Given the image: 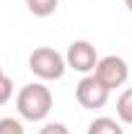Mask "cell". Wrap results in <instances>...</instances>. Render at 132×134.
Here are the masks:
<instances>
[{
	"mask_svg": "<svg viewBox=\"0 0 132 134\" xmlns=\"http://www.w3.org/2000/svg\"><path fill=\"white\" fill-rule=\"evenodd\" d=\"M52 90L44 83H29L18 90L16 111L23 121H44L52 111Z\"/></svg>",
	"mask_w": 132,
	"mask_h": 134,
	"instance_id": "6da1fadb",
	"label": "cell"
},
{
	"mask_svg": "<svg viewBox=\"0 0 132 134\" xmlns=\"http://www.w3.org/2000/svg\"><path fill=\"white\" fill-rule=\"evenodd\" d=\"M29 70L39 80H60L67 70L65 54H60L57 49L52 47H36V49L29 54Z\"/></svg>",
	"mask_w": 132,
	"mask_h": 134,
	"instance_id": "7a4b0ae2",
	"label": "cell"
},
{
	"mask_svg": "<svg viewBox=\"0 0 132 134\" xmlns=\"http://www.w3.org/2000/svg\"><path fill=\"white\" fill-rule=\"evenodd\" d=\"M109 88L101 83L96 75H83L80 83L75 85V98L80 103L83 108H88V111H99L104 108L106 103H109Z\"/></svg>",
	"mask_w": 132,
	"mask_h": 134,
	"instance_id": "3957f363",
	"label": "cell"
},
{
	"mask_svg": "<svg viewBox=\"0 0 132 134\" xmlns=\"http://www.w3.org/2000/svg\"><path fill=\"white\" fill-rule=\"evenodd\" d=\"M99 54H96V47L85 39H78L73 41L65 52V62H67V70H75L80 75H93V70L99 65Z\"/></svg>",
	"mask_w": 132,
	"mask_h": 134,
	"instance_id": "277c9868",
	"label": "cell"
},
{
	"mask_svg": "<svg viewBox=\"0 0 132 134\" xmlns=\"http://www.w3.org/2000/svg\"><path fill=\"white\" fill-rule=\"evenodd\" d=\"M93 75H96L109 90H116V88H122V85L127 83V77H130V67H127V62H124L122 57H116V54H106V57H101V59H99Z\"/></svg>",
	"mask_w": 132,
	"mask_h": 134,
	"instance_id": "5b68a950",
	"label": "cell"
},
{
	"mask_svg": "<svg viewBox=\"0 0 132 134\" xmlns=\"http://www.w3.org/2000/svg\"><path fill=\"white\" fill-rule=\"evenodd\" d=\"M85 134H124V129H122V124H119L116 119L99 116V119H93V121L88 124V132Z\"/></svg>",
	"mask_w": 132,
	"mask_h": 134,
	"instance_id": "8992f818",
	"label": "cell"
},
{
	"mask_svg": "<svg viewBox=\"0 0 132 134\" xmlns=\"http://www.w3.org/2000/svg\"><path fill=\"white\" fill-rule=\"evenodd\" d=\"M23 3H26L29 13L36 18H49L60 5V0H23Z\"/></svg>",
	"mask_w": 132,
	"mask_h": 134,
	"instance_id": "52a82bcc",
	"label": "cell"
},
{
	"mask_svg": "<svg viewBox=\"0 0 132 134\" xmlns=\"http://www.w3.org/2000/svg\"><path fill=\"white\" fill-rule=\"evenodd\" d=\"M116 116H119L122 124L132 126V88L122 90V96L116 98Z\"/></svg>",
	"mask_w": 132,
	"mask_h": 134,
	"instance_id": "ba28073f",
	"label": "cell"
},
{
	"mask_svg": "<svg viewBox=\"0 0 132 134\" xmlns=\"http://www.w3.org/2000/svg\"><path fill=\"white\" fill-rule=\"evenodd\" d=\"M0 134H26L21 119H13V116H3L0 119Z\"/></svg>",
	"mask_w": 132,
	"mask_h": 134,
	"instance_id": "9c48e42d",
	"label": "cell"
},
{
	"mask_svg": "<svg viewBox=\"0 0 132 134\" xmlns=\"http://www.w3.org/2000/svg\"><path fill=\"white\" fill-rule=\"evenodd\" d=\"M13 98V80L8 75H0V106H5Z\"/></svg>",
	"mask_w": 132,
	"mask_h": 134,
	"instance_id": "30bf717a",
	"label": "cell"
},
{
	"mask_svg": "<svg viewBox=\"0 0 132 134\" xmlns=\"http://www.w3.org/2000/svg\"><path fill=\"white\" fill-rule=\"evenodd\" d=\"M39 134H70V129H67L65 124H60V121H47L39 129Z\"/></svg>",
	"mask_w": 132,
	"mask_h": 134,
	"instance_id": "8fae6325",
	"label": "cell"
},
{
	"mask_svg": "<svg viewBox=\"0 0 132 134\" xmlns=\"http://www.w3.org/2000/svg\"><path fill=\"white\" fill-rule=\"evenodd\" d=\"M124 5H127V10L132 13V0H124Z\"/></svg>",
	"mask_w": 132,
	"mask_h": 134,
	"instance_id": "7c38bea8",
	"label": "cell"
},
{
	"mask_svg": "<svg viewBox=\"0 0 132 134\" xmlns=\"http://www.w3.org/2000/svg\"><path fill=\"white\" fill-rule=\"evenodd\" d=\"M0 75H5V72H3V67H0Z\"/></svg>",
	"mask_w": 132,
	"mask_h": 134,
	"instance_id": "4fadbf2b",
	"label": "cell"
}]
</instances>
